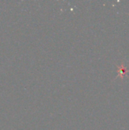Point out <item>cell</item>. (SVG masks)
<instances>
[{"label": "cell", "instance_id": "6da1fadb", "mask_svg": "<svg viewBox=\"0 0 129 130\" xmlns=\"http://www.w3.org/2000/svg\"><path fill=\"white\" fill-rule=\"evenodd\" d=\"M129 70L125 67L124 62H122L120 66H117V72H118V75L116 78H120L121 80H123L125 76L128 75Z\"/></svg>", "mask_w": 129, "mask_h": 130}]
</instances>
